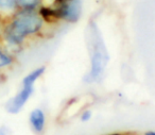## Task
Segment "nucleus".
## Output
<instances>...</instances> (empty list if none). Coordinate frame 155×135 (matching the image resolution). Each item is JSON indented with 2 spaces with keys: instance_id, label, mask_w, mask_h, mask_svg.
<instances>
[{
  "instance_id": "nucleus-1",
  "label": "nucleus",
  "mask_w": 155,
  "mask_h": 135,
  "mask_svg": "<svg viewBox=\"0 0 155 135\" xmlns=\"http://www.w3.org/2000/svg\"><path fill=\"white\" fill-rule=\"evenodd\" d=\"M46 25L37 10L18 9L5 20L2 37L9 46L19 48L29 39L41 35Z\"/></svg>"
},
{
  "instance_id": "nucleus-2",
  "label": "nucleus",
  "mask_w": 155,
  "mask_h": 135,
  "mask_svg": "<svg viewBox=\"0 0 155 135\" xmlns=\"http://www.w3.org/2000/svg\"><path fill=\"white\" fill-rule=\"evenodd\" d=\"M87 49L89 53V70L83 81L87 84L99 83L103 80L110 63V53L98 25L91 20L87 31Z\"/></svg>"
},
{
  "instance_id": "nucleus-3",
  "label": "nucleus",
  "mask_w": 155,
  "mask_h": 135,
  "mask_svg": "<svg viewBox=\"0 0 155 135\" xmlns=\"http://www.w3.org/2000/svg\"><path fill=\"white\" fill-rule=\"evenodd\" d=\"M45 73L46 67L39 66L25 76L21 82V88L18 90L15 96L12 97L8 101L7 105H5V110L8 111V113L18 114L24 109V106L27 104L29 99L32 97L33 93H34L35 83L45 75Z\"/></svg>"
},
{
  "instance_id": "nucleus-4",
  "label": "nucleus",
  "mask_w": 155,
  "mask_h": 135,
  "mask_svg": "<svg viewBox=\"0 0 155 135\" xmlns=\"http://www.w3.org/2000/svg\"><path fill=\"white\" fill-rule=\"evenodd\" d=\"M56 12L58 22L77 24L82 16V0H52L50 3Z\"/></svg>"
},
{
  "instance_id": "nucleus-5",
  "label": "nucleus",
  "mask_w": 155,
  "mask_h": 135,
  "mask_svg": "<svg viewBox=\"0 0 155 135\" xmlns=\"http://www.w3.org/2000/svg\"><path fill=\"white\" fill-rule=\"evenodd\" d=\"M29 123H30L31 130L35 134H43L46 130V124H47V116H46L44 110L39 109V107L33 109L29 115Z\"/></svg>"
},
{
  "instance_id": "nucleus-6",
  "label": "nucleus",
  "mask_w": 155,
  "mask_h": 135,
  "mask_svg": "<svg viewBox=\"0 0 155 135\" xmlns=\"http://www.w3.org/2000/svg\"><path fill=\"white\" fill-rule=\"evenodd\" d=\"M17 10V0H0V17L5 18V20Z\"/></svg>"
},
{
  "instance_id": "nucleus-7",
  "label": "nucleus",
  "mask_w": 155,
  "mask_h": 135,
  "mask_svg": "<svg viewBox=\"0 0 155 135\" xmlns=\"http://www.w3.org/2000/svg\"><path fill=\"white\" fill-rule=\"evenodd\" d=\"M13 63L14 58L11 54V52H9V50L7 48H5L0 44V69L12 66Z\"/></svg>"
},
{
  "instance_id": "nucleus-8",
  "label": "nucleus",
  "mask_w": 155,
  "mask_h": 135,
  "mask_svg": "<svg viewBox=\"0 0 155 135\" xmlns=\"http://www.w3.org/2000/svg\"><path fill=\"white\" fill-rule=\"evenodd\" d=\"M44 0H17L18 9L24 10H37Z\"/></svg>"
},
{
  "instance_id": "nucleus-9",
  "label": "nucleus",
  "mask_w": 155,
  "mask_h": 135,
  "mask_svg": "<svg viewBox=\"0 0 155 135\" xmlns=\"http://www.w3.org/2000/svg\"><path fill=\"white\" fill-rule=\"evenodd\" d=\"M93 111L91 110H89V109H86V110H84V111H82L81 112V114H80V120L82 122H88L89 120L93 118Z\"/></svg>"
},
{
  "instance_id": "nucleus-10",
  "label": "nucleus",
  "mask_w": 155,
  "mask_h": 135,
  "mask_svg": "<svg viewBox=\"0 0 155 135\" xmlns=\"http://www.w3.org/2000/svg\"><path fill=\"white\" fill-rule=\"evenodd\" d=\"M107 135H129V134H125V133H119V132H115V133H110Z\"/></svg>"
},
{
  "instance_id": "nucleus-11",
  "label": "nucleus",
  "mask_w": 155,
  "mask_h": 135,
  "mask_svg": "<svg viewBox=\"0 0 155 135\" xmlns=\"http://www.w3.org/2000/svg\"><path fill=\"white\" fill-rule=\"evenodd\" d=\"M143 135H155V131H147Z\"/></svg>"
},
{
  "instance_id": "nucleus-12",
  "label": "nucleus",
  "mask_w": 155,
  "mask_h": 135,
  "mask_svg": "<svg viewBox=\"0 0 155 135\" xmlns=\"http://www.w3.org/2000/svg\"><path fill=\"white\" fill-rule=\"evenodd\" d=\"M129 135H135V134H129Z\"/></svg>"
}]
</instances>
